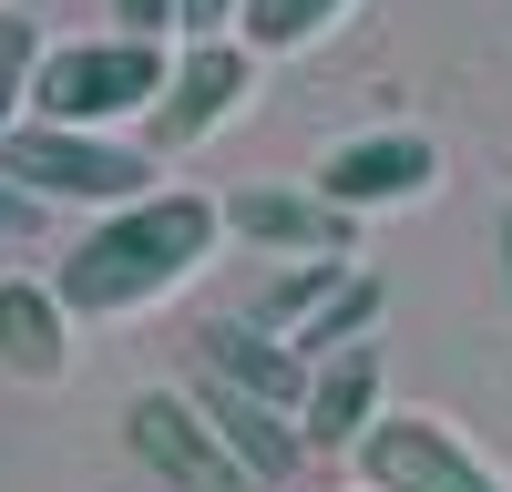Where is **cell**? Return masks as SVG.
I'll return each mask as SVG.
<instances>
[{"mask_svg":"<svg viewBox=\"0 0 512 492\" xmlns=\"http://www.w3.org/2000/svg\"><path fill=\"white\" fill-rule=\"evenodd\" d=\"M338 287H349V257H287L277 277H256V298H246V318L256 328H277V339H297Z\"/></svg>","mask_w":512,"mask_h":492,"instance_id":"13","label":"cell"},{"mask_svg":"<svg viewBox=\"0 0 512 492\" xmlns=\"http://www.w3.org/2000/svg\"><path fill=\"white\" fill-rule=\"evenodd\" d=\"M31 82H41V31L31 11H0V134L31 123Z\"/></svg>","mask_w":512,"mask_h":492,"instance_id":"16","label":"cell"},{"mask_svg":"<svg viewBox=\"0 0 512 492\" xmlns=\"http://www.w3.org/2000/svg\"><path fill=\"white\" fill-rule=\"evenodd\" d=\"M338 11H349V0H246L236 41H246V52H308Z\"/></svg>","mask_w":512,"mask_h":492,"instance_id":"15","label":"cell"},{"mask_svg":"<svg viewBox=\"0 0 512 492\" xmlns=\"http://www.w3.org/2000/svg\"><path fill=\"white\" fill-rule=\"evenodd\" d=\"M359 492H512L441 410H379L359 441Z\"/></svg>","mask_w":512,"mask_h":492,"instance_id":"5","label":"cell"},{"mask_svg":"<svg viewBox=\"0 0 512 492\" xmlns=\"http://www.w3.org/2000/svg\"><path fill=\"white\" fill-rule=\"evenodd\" d=\"M185 390H195V410L226 431V451H236L256 482H287L297 462H308V431H297V410H277V400H256V390L216 380L205 359H185Z\"/></svg>","mask_w":512,"mask_h":492,"instance_id":"9","label":"cell"},{"mask_svg":"<svg viewBox=\"0 0 512 492\" xmlns=\"http://www.w3.org/2000/svg\"><path fill=\"white\" fill-rule=\"evenodd\" d=\"M379 421V349H338L318 359V380H308V410H297V431H308V451H359Z\"/></svg>","mask_w":512,"mask_h":492,"instance_id":"12","label":"cell"},{"mask_svg":"<svg viewBox=\"0 0 512 492\" xmlns=\"http://www.w3.org/2000/svg\"><path fill=\"white\" fill-rule=\"evenodd\" d=\"M246 0H185V41H236Z\"/></svg>","mask_w":512,"mask_h":492,"instance_id":"19","label":"cell"},{"mask_svg":"<svg viewBox=\"0 0 512 492\" xmlns=\"http://www.w3.org/2000/svg\"><path fill=\"white\" fill-rule=\"evenodd\" d=\"M216 236H226V205L154 185L134 205H113V216L62 257L52 287L72 298V318H123V308H144V298H175V287L216 257Z\"/></svg>","mask_w":512,"mask_h":492,"instance_id":"1","label":"cell"},{"mask_svg":"<svg viewBox=\"0 0 512 492\" xmlns=\"http://www.w3.org/2000/svg\"><path fill=\"white\" fill-rule=\"evenodd\" d=\"M308 185L328 205H349V216H369V205H420V195L441 185V144L410 134V123H379V134H349Z\"/></svg>","mask_w":512,"mask_h":492,"instance_id":"6","label":"cell"},{"mask_svg":"<svg viewBox=\"0 0 512 492\" xmlns=\"http://www.w3.org/2000/svg\"><path fill=\"white\" fill-rule=\"evenodd\" d=\"M492 246H502V308H512V205H502V236Z\"/></svg>","mask_w":512,"mask_h":492,"instance_id":"20","label":"cell"},{"mask_svg":"<svg viewBox=\"0 0 512 492\" xmlns=\"http://www.w3.org/2000/svg\"><path fill=\"white\" fill-rule=\"evenodd\" d=\"M41 216H52V205H41L11 164H0V236H41Z\"/></svg>","mask_w":512,"mask_h":492,"instance_id":"18","label":"cell"},{"mask_svg":"<svg viewBox=\"0 0 512 492\" xmlns=\"http://www.w3.org/2000/svg\"><path fill=\"white\" fill-rule=\"evenodd\" d=\"M164 82H175V52L164 41H62V52H41V82H31V113L41 123H82V134H113V123H134L164 103Z\"/></svg>","mask_w":512,"mask_h":492,"instance_id":"2","label":"cell"},{"mask_svg":"<svg viewBox=\"0 0 512 492\" xmlns=\"http://www.w3.org/2000/svg\"><path fill=\"white\" fill-rule=\"evenodd\" d=\"M226 236L267 246V257H359V216L328 205L318 185H236L226 195Z\"/></svg>","mask_w":512,"mask_h":492,"instance_id":"7","label":"cell"},{"mask_svg":"<svg viewBox=\"0 0 512 492\" xmlns=\"http://www.w3.org/2000/svg\"><path fill=\"white\" fill-rule=\"evenodd\" d=\"M185 359H205L216 380H236V390H256V400H277V410H308V380H318V369L297 359L277 328H256L246 308H236V318H205Z\"/></svg>","mask_w":512,"mask_h":492,"instance_id":"10","label":"cell"},{"mask_svg":"<svg viewBox=\"0 0 512 492\" xmlns=\"http://www.w3.org/2000/svg\"><path fill=\"white\" fill-rule=\"evenodd\" d=\"M0 369L11 380H62L72 369V298L52 277H0Z\"/></svg>","mask_w":512,"mask_h":492,"instance_id":"11","label":"cell"},{"mask_svg":"<svg viewBox=\"0 0 512 492\" xmlns=\"http://www.w3.org/2000/svg\"><path fill=\"white\" fill-rule=\"evenodd\" d=\"M379 308H390V287H379L369 267H349V287H338V298H328V308H318L308 328H297V339H287V349H297V359H308V369H318V359H338V349H359V339H369V328H379Z\"/></svg>","mask_w":512,"mask_h":492,"instance_id":"14","label":"cell"},{"mask_svg":"<svg viewBox=\"0 0 512 492\" xmlns=\"http://www.w3.org/2000/svg\"><path fill=\"white\" fill-rule=\"evenodd\" d=\"M123 451H134L164 492H267V482L226 451V431L195 410L185 380H175V390H144L134 410H123Z\"/></svg>","mask_w":512,"mask_h":492,"instance_id":"4","label":"cell"},{"mask_svg":"<svg viewBox=\"0 0 512 492\" xmlns=\"http://www.w3.org/2000/svg\"><path fill=\"white\" fill-rule=\"evenodd\" d=\"M246 93H256V52L246 41H185L175 82H164V103L144 123H154V144H195V134H216L226 113H246Z\"/></svg>","mask_w":512,"mask_h":492,"instance_id":"8","label":"cell"},{"mask_svg":"<svg viewBox=\"0 0 512 492\" xmlns=\"http://www.w3.org/2000/svg\"><path fill=\"white\" fill-rule=\"evenodd\" d=\"M113 31L123 41H164V31H185V0H113Z\"/></svg>","mask_w":512,"mask_h":492,"instance_id":"17","label":"cell"},{"mask_svg":"<svg viewBox=\"0 0 512 492\" xmlns=\"http://www.w3.org/2000/svg\"><path fill=\"white\" fill-rule=\"evenodd\" d=\"M0 164H11V175L41 195V205H134V195H154L144 175L154 164L134 154V144H113V134H82V123H11V134H0Z\"/></svg>","mask_w":512,"mask_h":492,"instance_id":"3","label":"cell"}]
</instances>
